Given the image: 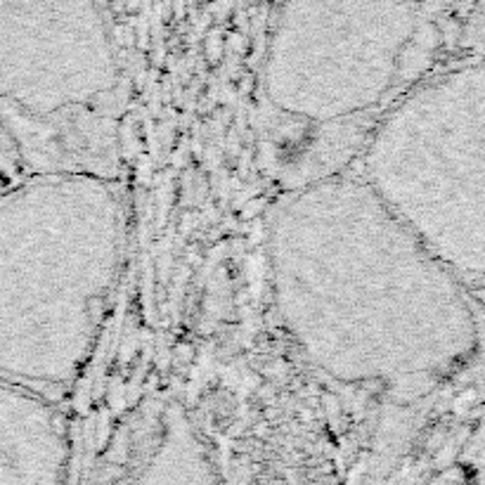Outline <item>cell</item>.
<instances>
[{"label":"cell","instance_id":"cell-4","mask_svg":"<svg viewBox=\"0 0 485 485\" xmlns=\"http://www.w3.org/2000/svg\"><path fill=\"white\" fill-rule=\"evenodd\" d=\"M414 0H284L265 92L284 114L334 121L391 90L416 31Z\"/></svg>","mask_w":485,"mask_h":485},{"label":"cell","instance_id":"cell-5","mask_svg":"<svg viewBox=\"0 0 485 485\" xmlns=\"http://www.w3.org/2000/svg\"><path fill=\"white\" fill-rule=\"evenodd\" d=\"M114 85L102 0H0V99L55 114L85 107Z\"/></svg>","mask_w":485,"mask_h":485},{"label":"cell","instance_id":"cell-8","mask_svg":"<svg viewBox=\"0 0 485 485\" xmlns=\"http://www.w3.org/2000/svg\"><path fill=\"white\" fill-rule=\"evenodd\" d=\"M22 169V152L15 135L0 123V195L15 188V180Z\"/></svg>","mask_w":485,"mask_h":485},{"label":"cell","instance_id":"cell-1","mask_svg":"<svg viewBox=\"0 0 485 485\" xmlns=\"http://www.w3.org/2000/svg\"><path fill=\"white\" fill-rule=\"evenodd\" d=\"M267 253L282 325L337 381L416 398L474 353L455 272L365 176L325 178L291 197Z\"/></svg>","mask_w":485,"mask_h":485},{"label":"cell","instance_id":"cell-7","mask_svg":"<svg viewBox=\"0 0 485 485\" xmlns=\"http://www.w3.org/2000/svg\"><path fill=\"white\" fill-rule=\"evenodd\" d=\"M126 485H223V478L204 440L176 416Z\"/></svg>","mask_w":485,"mask_h":485},{"label":"cell","instance_id":"cell-6","mask_svg":"<svg viewBox=\"0 0 485 485\" xmlns=\"http://www.w3.org/2000/svg\"><path fill=\"white\" fill-rule=\"evenodd\" d=\"M66 436L34 388L0 377V485H62Z\"/></svg>","mask_w":485,"mask_h":485},{"label":"cell","instance_id":"cell-3","mask_svg":"<svg viewBox=\"0 0 485 485\" xmlns=\"http://www.w3.org/2000/svg\"><path fill=\"white\" fill-rule=\"evenodd\" d=\"M365 180L452 272L485 275V69L402 99L367 147Z\"/></svg>","mask_w":485,"mask_h":485},{"label":"cell","instance_id":"cell-2","mask_svg":"<svg viewBox=\"0 0 485 485\" xmlns=\"http://www.w3.org/2000/svg\"><path fill=\"white\" fill-rule=\"evenodd\" d=\"M123 253L111 183L43 176L0 195V377L64 386L88 363Z\"/></svg>","mask_w":485,"mask_h":485}]
</instances>
